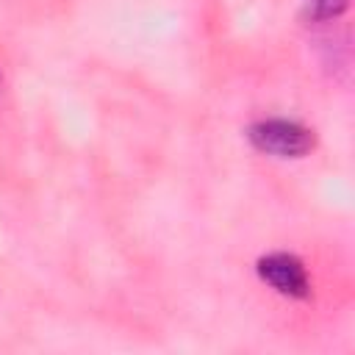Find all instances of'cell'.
<instances>
[{
  "label": "cell",
  "mask_w": 355,
  "mask_h": 355,
  "mask_svg": "<svg viewBox=\"0 0 355 355\" xmlns=\"http://www.w3.org/2000/svg\"><path fill=\"white\" fill-rule=\"evenodd\" d=\"M247 139L258 153L275 158H302L313 147V133L305 125L283 116L252 122L247 128Z\"/></svg>",
  "instance_id": "cell-1"
},
{
  "label": "cell",
  "mask_w": 355,
  "mask_h": 355,
  "mask_svg": "<svg viewBox=\"0 0 355 355\" xmlns=\"http://www.w3.org/2000/svg\"><path fill=\"white\" fill-rule=\"evenodd\" d=\"M255 272L266 286H272L283 297L305 300L311 294L308 272H305L302 261L297 255H291V252H269V255L258 258Z\"/></svg>",
  "instance_id": "cell-2"
},
{
  "label": "cell",
  "mask_w": 355,
  "mask_h": 355,
  "mask_svg": "<svg viewBox=\"0 0 355 355\" xmlns=\"http://www.w3.org/2000/svg\"><path fill=\"white\" fill-rule=\"evenodd\" d=\"M349 0H302V14L313 22H330L344 14Z\"/></svg>",
  "instance_id": "cell-3"
}]
</instances>
